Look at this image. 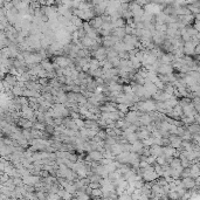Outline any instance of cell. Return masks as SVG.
Returning a JSON list of instances; mask_svg holds the SVG:
<instances>
[{"label": "cell", "instance_id": "1", "mask_svg": "<svg viewBox=\"0 0 200 200\" xmlns=\"http://www.w3.org/2000/svg\"><path fill=\"white\" fill-rule=\"evenodd\" d=\"M104 157H103V155L101 153V152H98V151H93V152H90L89 153V156H88V159L89 160H102Z\"/></svg>", "mask_w": 200, "mask_h": 200}, {"label": "cell", "instance_id": "2", "mask_svg": "<svg viewBox=\"0 0 200 200\" xmlns=\"http://www.w3.org/2000/svg\"><path fill=\"white\" fill-rule=\"evenodd\" d=\"M125 118H126V121H128V122L135 123V122L137 121V118H138V113H137L136 111H131V112H129V113H128Z\"/></svg>", "mask_w": 200, "mask_h": 200}, {"label": "cell", "instance_id": "3", "mask_svg": "<svg viewBox=\"0 0 200 200\" xmlns=\"http://www.w3.org/2000/svg\"><path fill=\"white\" fill-rule=\"evenodd\" d=\"M58 194H59V195H60V198H62L63 200H71V199H73L71 194H70L69 192H67L66 190H60Z\"/></svg>", "mask_w": 200, "mask_h": 200}, {"label": "cell", "instance_id": "4", "mask_svg": "<svg viewBox=\"0 0 200 200\" xmlns=\"http://www.w3.org/2000/svg\"><path fill=\"white\" fill-rule=\"evenodd\" d=\"M183 185H184V187H187V188H191V187H193L194 185H195V183L191 179V178H185L184 180H183Z\"/></svg>", "mask_w": 200, "mask_h": 200}, {"label": "cell", "instance_id": "5", "mask_svg": "<svg viewBox=\"0 0 200 200\" xmlns=\"http://www.w3.org/2000/svg\"><path fill=\"white\" fill-rule=\"evenodd\" d=\"M126 139H128L130 143H132V144H133V143L137 142L138 136H137L136 133H128V135H126Z\"/></svg>", "mask_w": 200, "mask_h": 200}, {"label": "cell", "instance_id": "6", "mask_svg": "<svg viewBox=\"0 0 200 200\" xmlns=\"http://www.w3.org/2000/svg\"><path fill=\"white\" fill-rule=\"evenodd\" d=\"M78 195V200H89V197H88V193H85V192H78L77 193Z\"/></svg>", "mask_w": 200, "mask_h": 200}, {"label": "cell", "instance_id": "7", "mask_svg": "<svg viewBox=\"0 0 200 200\" xmlns=\"http://www.w3.org/2000/svg\"><path fill=\"white\" fill-rule=\"evenodd\" d=\"M137 136H138V138H146V137L149 136V131L143 130V131L138 132V133H137Z\"/></svg>", "mask_w": 200, "mask_h": 200}, {"label": "cell", "instance_id": "8", "mask_svg": "<svg viewBox=\"0 0 200 200\" xmlns=\"http://www.w3.org/2000/svg\"><path fill=\"white\" fill-rule=\"evenodd\" d=\"M13 93L15 95H21L22 94V90H21V88H19V85H16V87L13 88Z\"/></svg>", "mask_w": 200, "mask_h": 200}, {"label": "cell", "instance_id": "9", "mask_svg": "<svg viewBox=\"0 0 200 200\" xmlns=\"http://www.w3.org/2000/svg\"><path fill=\"white\" fill-rule=\"evenodd\" d=\"M157 162H158L159 165L165 164V159H164V157H158V158H157Z\"/></svg>", "mask_w": 200, "mask_h": 200}, {"label": "cell", "instance_id": "10", "mask_svg": "<svg viewBox=\"0 0 200 200\" xmlns=\"http://www.w3.org/2000/svg\"><path fill=\"white\" fill-rule=\"evenodd\" d=\"M117 126H118V128H121V126H124V121H118V123H117Z\"/></svg>", "mask_w": 200, "mask_h": 200}]
</instances>
